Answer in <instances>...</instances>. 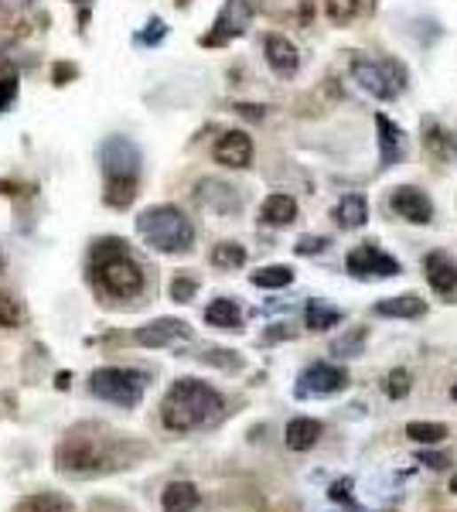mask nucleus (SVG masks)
<instances>
[{"label":"nucleus","mask_w":457,"mask_h":512,"mask_svg":"<svg viewBox=\"0 0 457 512\" xmlns=\"http://www.w3.org/2000/svg\"><path fill=\"white\" fill-rule=\"evenodd\" d=\"M327 495H331V502H345V506H351V478H338Z\"/></svg>","instance_id":"37"},{"label":"nucleus","mask_w":457,"mask_h":512,"mask_svg":"<svg viewBox=\"0 0 457 512\" xmlns=\"http://www.w3.org/2000/svg\"><path fill=\"white\" fill-rule=\"evenodd\" d=\"M362 0H325V14L331 24H349L359 18Z\"/></svg>","instance_id":"29"},{"label":"nucleus","mask_w":457,"mask_h":512,"mask_svg":"<svg viewBox=\"0 0 457 512\" xmlns=\"http://www.w3.org/2000/svg\"><path fill=\"white\" fill-rule=\"evenodd\" d=\"M137 232L157 253H188L195 246V225L177 205H151L137 216Z\"/></svg>","instance_id":"5"},{"label":"nucleus","mask_w":457,"mask_h":512,"mask_svg":"<svg viewBox=\"0 0 457 512\" xmlns=\"http://www.w3.org/2000/svg\"><path fill=\"white\" fill-rule=\"evenodd\" d=\"M325 246H327V236H301V240L294 243V253H297V256H318Z\"/></svg>","instance_id":"34"},{"label":"nucleus","mask_w":457,"mask_h":512,"mask_svg":"<svg viewBox=\"0 0 457 512\" xmlns=\"http://www.w3.org/2000/svg\"><path fill=\"white\" fill-rule=\"evenodd\" d=\"M14 96H18V83L11 75H0V113L14 103Z\"/></svg>","instance_id":"36"},{"label":"nucleus","mask_w":457,"mask_h":512,"mask_svg":"<svg viewBox=\"0 0 457 512\" xmlns=\"http://www.w3.org/2000/svg\"><path fill=\"white\" fill-rule=\"evenodd\" d=\"M249 18H253V11H249L246 0H229L222 7V14L216 18V31L205 38V45H225L232 38H240L242 31L249 28Z\"/></svg>","instance_id":"12"},{"label":"nucleus","mask_w":457,"mask_h":512,"mask_svg":"<svg viewBox=\"0 0 457 512\" xmlns=\"http://www.w3.org/2000/svg\"><path fill=\"white\" fill-rule=\"evenodd\" d=\"M366 338H369V328H349L345 335H338L335 342H331V356H359L362 352V345H366Z\"/></svg>","instance_id":"27"},{"label":"nucleus","mask_w":457,"mask_h":512,"mask_svg":"<svg viewBox=\"0 0 457 512\" xmlns=\"http://www.w3.org/2000/svg\"><path fill=\"white\" fill-rule=\"evenodd\" d=\"M249 280H253L256 288L277 290V288H287V284H294V270L283 267V264H270V267H260L256 273H249Z\"/></svg>","instance_id":"25"},{"label":"nucleus","mask_w":457,"mask_h":512,"mask_svg":"<svg viewBox=\"0 0 457 512\" xmlns=\"http://www.w3.org/2000/svg\"><path fill=\"white\" fill-rule=\"evenodd\" d=\"M345 314L338 311L335 304H327V301H307V308H304V321H307V328L311 332H327V328H335L338 321H342Z\"/></svg>","instance_id":"24"},{"label":"nucleus","mask_w":457,"mask_h":512,"mask_svg":"<svg viewBox=\"0 0 457 512\" xmlns=\"http://www.w3.org/2000/svg\"><path fill=\"white\" fill-rule=\"evenodd\" d=\"M345 270H349L355 280H386V277H399L403 267H399V260L390 256L382 246L362 243L345 256Z\"/></svg>","instance_id":"8"},{"label":"nucleus","mask_w":457,"mask_h":512,"mask_svg":"<svg viewBox=\"0 0 457 512\" xmlns=\"http://www.w3.org/2000/svg\"><path fill=\"white\" fill-rule=\"evenodd\" d=\"M31 512H68L62 502H55V499H38L35 506H31Z\"/></svg>","instance_id":"38"},{"label":"nucleus","mask_w":457,"mask_h":512,"mask_svg":"<svg viewBox=\"0 0 457 512\" xmlns=\"http://www.w3.org/2000/svg\"><path fill=\"white\" fill-rule=\"evenodd\" d=\"M225 410V400L216 386L201 379H177L161 400V423L175 434H192L216 423Z\"/></svg>","instance_id":"2"},{"label":"nucleus","mask_w":457,"mask_h":512,"mask_svg":"<svg viewBox=\"0 0 457 512\" xmlns=\"http://www.w3.org/2000/svg\"><path fill=\"white\" fill-rule=\"evenodd\" d=\"M212 264L218 270H240L246 264V246L240 243H218L212 249Z\"/></svg>","instance_id":"28"},{"label":"nucleus","mask_w":457,"mask_h":512,"mask_svg":"<svg viewBox=\"0 0 457 512\" xmlns=\"http://www.w3.org/2000/svg\"><path fill=\"white\" fill-rule=\"evenodd\" d=\"M406 437L414 445H440L447 437V427L434 421H410L406 423Z\"/></svg>","instance_id":"26"},{"label":"nucleus","mask_w":457,"mask_h":512,"mask_svg":"<svg viewBox=\"0 0 457 512\" xmlns=\"http://www.w3.org/2000/svg\"><path fill=\"white\" fill-rule=\"evenodd\" d=\"M297 219V201L283 192H273L266 195V201L260 205V223L263 225H273V229H283Z\"/></svg>","instance_id":"20"},{"label":"nucleus","mask_w":457,"mask_h":512,"mask_svg":"<svg viewBox=\"0 0 457 512\" xmlns=\"http://www.w3.org/2000/svg\"><path fill=\"white\" fill-rule=\"evenodd\" d=\"M263 55H266V66L273 68L277 75H283V79H294L297 68H301V51L283 35H266L263 38Z\"/></svg>","instance_id":"14"},{"label":"nucleus","mask_w":457,"mask_h":512,"mask_svg":"<svg viewBox=\"0 0 457 512\" xmlns=\"http://www.w3.org/2000/svg\"><path fill=\"white\" fill-rule=\"evenodd\" d=\"M212 157H216L222 168H232V171L249 168V161H253V140H249L246 130H229V134H222L216 140Z\"/></svg>","instance_id":"13"},{"label":"nucleus","mask_w":457,"mask_h":512,"mask_svg":"<svg viewBox=\"0 0 457 512\" xmlns=\"http://www.w3.org/2000/svg\"><path fill=\"white\" fill-rule=\"evenodd\" d=\"M277 332H266V342H277V338H294V328L290 325H273Z\"/></svg>","instance_id":"40"},{"label":"nucleus","mask_w":457,"mask_h":512,"mask_svg":"<svg viewBox=\"0 0 457 512\" xmlns=\"http://www.w3.org/2000/svg\"><path fill=\"white\" fill-rule=\"evenodd\" d=\"M451 492H454V495H457V475H454V478H451Z\"/></svg>","instance_id":"44"},{"label":"nucleus","mask_w":457,"mask_h":512,"mask_svg":"<svg viewBox=\"0 0 457 512\" xmlns=\"http://www.w3.org/2000/svg\"><path fill=\"white\" fill-rule=\"evenodd\" d=\"M372 311L379 314V318H420V314L427 311V304H423L416 294H399V297H382V301H375Z\"/></svg>","instance_id":"23"},{"label":"nucleus","mask_w":457,"mask_h":512,"mask_svg":"<svg viewBox=\"0 0 457 512\" xmlns=\"http://www.w3.org/2000/svg\"><path fill=\"white\" fill-rule=\"evenodd\" d=\"M198 201L205 205V209H212L218 216H225V212H240L242 209V199L240 192L232 188V185H225V181H216V178H201L195 188Z\"/></svg>","instance_id":"15"},{"label":"nucleus","mask_w":457,"mask_h":512,"mask_svg":"<svg viewBox=\"0 0 457 512\" xmlns=\"http://www.w3.org/2000/svg\"><path fill=\"white\" fill-rule=\"evenodd\" d=\"M195 294H198V280L192 273H177L175 280H171V301H177V304H188Z\"/></svg>","instance_id":"32"},{"label":"nucleus","mask_w":457,"mask_h":512,"mask_svg":"<svg viewBox=\"0 0 457 512\" xmlns=\"http://www.w3.org/2000/svg\"><path fill=\"white\" fill-rule=\"evenodd\" d=\"M103 161V178H106V192L103 201L109 209H127L137 199V185H140V151L127 137H109L99 151Z\"/></svg>","instance_id":"4"},{"label":"nucleus","mask_w":457,"mask_h":512,"mask_svg":"<svg viewBox=\"0 0 457 512\" xmlns=\"http://www.w3.org/2000/svg\"><path fill=\"white\" fill-rule=\"evenodd\" d=\"M349 386V373L335 362H311L301 369L297 386H294V397L297 400H311V397H331V393H342Z\"/></svg>","instance_id":"7"},{"label":"nucleus","mask_w":457,"mask_h":512,"mask_svg":"<svg viewBox=\"0 0 457 512\" xmlns=\"http://www.w3.org/2000/svg\"><path fill=\"white\" fill-rule=\"evenodd\" d=\"M351 79L362 92H369L382 103H392L399 96V83L392 79V68L382 62H372V59H355L351 62Z\"/></svg>","instance_id":"9"},{"label":"nucleus","mask_w":457,"mask_h":512,"mask_svg":"<svg viewBox=\"0 0 457 512\" xmlns=\"http://www.w3.org/2000/svg\"><path fill=\"white\" fill-rule=\"evenodd\" d=\"M144 386H147V376L137 369H123V366H103L89 376L92 397L116 403V406H137L144 397Z\"/></svg>","instance_id":"6"},{"label":"nucleus","mask_w":457,"mask_h":512,"mask_svg":"<svg viewBox=\"0 0 457 512\" xmlns=\"http://www.w3.org/2000/svg\"><path fill=\"white\" fill-rule=\"evenodd\" d=\"M423 144L434 151V157L454 154V140H451V134H447L444 127H437V123H427V137H423Z\"/></svg>","instance_id":"30"},{"label":"nucleus","mask_w":457,"mask_h":512,"mask_svg":"<svg viewBox=\"0 0 457 512\" xmlns=\"http://www.w3.org/2000/svg\"><path fill=\"white\" fill-rule=\"evenodd\" d=\"M21 304L7 294V290H0V328H18L21 325Z\"/></svg>","instance_id":"31"},{"label":"nucleus","mask_w":457,"mask_h":512,"mask_svg":"<svg viewBox=\"0 0 457 512\" xmlns=\"http://www.w3.org/2000/svg\"><path fill=\"white\" fill-rule=\"evenodd\" d=\"M321 434H325V423L314 421V417H294V421L287 423V434H283V441L290 451H311V447L321 441Z\"/></svg>","instance_id":"18"},{"label":"nucleus","mask_w":457,"mask_h":512,"mask_svg":"<svg viewBox=\"0 0 457 512\" xmlns=\"http://www.w3.org/2000/svg\"><path fill=\"white\" fill-rule=\"evenodd\" d=\"M133 338H137V345H144V349H164V345H175V342L192 338V328H188L181 318H154L151 325L137 328Z\"/></svg>","instance_id":"11"},{"label":"nucleus","mask_w":457,"mask_h":512,"mask_svg":"<svg viewBox=\"0 0 457 512\" xmlns=\"http://www.w3.org/2000/svg\"><path fill=\"white\" fill-rule=\"evenodd\" d=\"M375 130H379V161L382 168H392L406 157V137L399 130V123H392L386 113H375Z\"/></svg>","instance_id":"16"},{"label":"nucleus","mask_w":457,"mask_h":512,"mask_svg":"<svg viewBox=\"0 0 457 512\" xmlns=\"http://www.w3.org/2000/svg\"><path fill=\"white\" fill-rule=\"evenodd\" d=\"M240 113H242V116H263L260 106H240Z\"/></svg>","instance_id":"43"},{"label":"nucleus","mask_w":457,"mask_h":512,"mask_svg":"<svg viewBox=\"0 0 457 512\" xmlns=\"http://www.w3.org/2000/svg\"><path fill=\"white\" fill-rule=\"evenodd\" d=\"M390 209L403 219V223H414V225H427L434 219V201L423 188L416 185H399L392 188L390 195Z\"/></svg>","instance_id":"10"},{"label":"nucleus","mask_w":457,"mask_h":512,"mask_svg":"<svg viewBox=\"0 0 457 512\" xmlns=\"http://www.w3.org/2000/svg\"><path fill=\"white\" fill-rule=\"evenodd\" d=\"M164 35H168L164 21H161V18H154V21L147 24V31H140V35H137V45H157Z\"/></svg>","instance_id":"35"},{"label":"nucleus","mask_w":457,"mask_h":512,"mask_svg":"<svg viewBox=\"0 0 457 512\" xmlns=\"http://www.w3.org/2000/svg\"><path fill=\"white\" fill-rule=\"evenodd\" d=\"M137 454V447L123 437L113 434H92V430H72L66 441L55 451V461L66 475L75 478H92V475H106L116 468H127Z\"/></svg>","instance_id":"1"},{"label":"nucleus","mask_w":457,"mask_h":512,"mask_svg":"<svg viewBox=\"0 0 457 512\" xmlns=\"http://www.w3.org/2000/svg\"><path fill=\"white\" fill-rule=\"evenodd\" d=\"M420 465L444 468V465H447V458H444V454H430V451H420Z\"/></svg>","instance_id":"39"},{"label":"nucleus","mask_w":457,"mask_h":512,"mask_svg":"<svg viewBox=\"0 0 457 512\" xmlns=\"http://www.w3.org/2000/svg\"><path fill=\"white\" fill-rule=\"evenodd\" d=\"M89 280L116 301H133L144 290V270L123 240H99L89 253Z\"/></svg>","instance_id":"3"},{"label":"nucleus","mask_w":457,"mask_h":512,"mask_svg":"<svg viewBox=\"0 0 457 512\" xmlns=\"http://www.w3.org/2000/svg\"><path fill=\"white\" fill-rule=\"evenodd\" d=\"M72 75H75V68H72V66H59V68H55V83H59V86H62V79H72Z\"/></svg>","instance_id":"42"},{"label":"nucleus","mask_w":457,"mask_h":512,"mask_svg":"<svg viewBox=\"0 0 457 512\" xmlns=\"http://www.w3.org/2000/svg\"><path fill=\"white\" fill-rule=\"evenodd\" d=\"M423 270H427V284L440 294V297H451L457 290V260L454 256H447V253H427V260H423Z\"/></svg>","instance_id":"17"},{"label":"nucleus","mask_w":457,"mask_h":512,"mask_svg":"<svg viewBox=\"0 0 457 512\" xmlns=\"http://www.w3.org/2000/svg\"><path fill=\"white\" fill-rule=\"evenodd\" d=\"M331 219H335L338 229H359V225H366V219H369V201H366V195L349 192L345 199H338V205L331 209Z\"/></svg>","instance_id":"19"},{"label":"nucleus","mask_w":457,"mask_h":512,"mask_svg":"<svg viewBox=\"0 0 457 512\" xmlns=\"http://www.w3.org/2000/svg\"><path fill=\"white\" fill-rule=\"evenodd\" d=\"M205 321H209L212 328L242 332V308H240V301H232V297H216V301L205 308Z\"/></svg>","instance_id":"22"},{"label":"nucleus","mask_w":457,"mask_h":512,"mask_svg":"<svg viewBox=\"0 0 457 512\" xmlns=\"http://www.w3.org/2000/svg\"><path fill=\"white\" fill-rule=\"evenodd\" d=\"M201 502V492L195 482H171L161 495V509L164 512H195Z\"/></svg>","instance_id":"21"},{"label":"nucleus","mask_w":457,"mask_h":512,"mask_svg":"<svg viewBox=\"0 0 457 512\" xmlns=\"http://www.w3.org/2000/svg\"><path fill=\"white\" fill-rule=\"evenodd\" d=\"M410 386H414V376L406 369H392L390 376H386V393H390L392 400H403L410 393Z\"/></svg>","instance_id":"33"},{"label":"nucleus","mask_w":457,"mask_h":512,"mask_svg":"<svg viewBox=\"0 0 457 512\" xmlns=\"http://www.w3.org/2000/svg\"><path fill=\"white\" fill-rule=\"evenodd\" d=\"M451 397H454V400H457V382H454V390H451Z\"/></svg>","instance_id":"45"},{"label":"nucleus","mask_w":457,"mask_h":512,"mask_svg":"<svg viewBox=\"0 0 457 512\" xmlns=\"http://www.w3.org/2000/svg\"><path fill=\"white\" fill-rule=\"evenodd\" d=\"M31 0H0V11H21Z\"/></svg>","instance_id":"41"}]
</instances>
